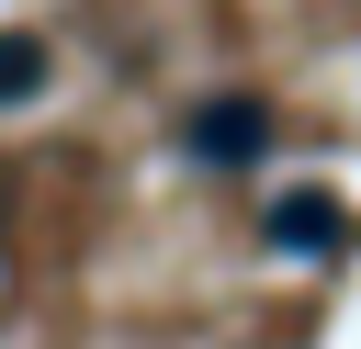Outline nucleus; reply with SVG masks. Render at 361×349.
I'll list each match as a JSON object with an SVG mask.
<instances>
[{"mask_svg": "<svg viewBox=\"0 0 361 349\" xmlns=\"http://www.w3.org/2000/svg\"><path fill=\"white\" fill-rule=\"evenodd\" d=\"M180 146H192V158H214V169H226V158H259V146H271V101H248V90H214V101L180 124Z\"/></svg>", "mask_w": 361, "mask_h": 349, "instance_id": "f257e3e1", "label": "nucleus"}, {"mask_svg": "<svg viewBox=\"0 0 361 349\" xmlns=\"http://www.w3.org/2000/svg\"><path fill=\"white\" fill-rule=\"evenodd\" d=\"M271 248H305V259L338 248V203H327V191H282V203H271Z\"/></svg>", "mask_w": 361, "mask_h": 349, "instance_id": "f03ea898", "label": "nucleus"}, {"mask_svg": "<svg viewBox=\"0 0 361 349\" xmlns=\"http://www.w3.org/2000/svg\"><path fill=\"white\" fill-rule=\"evenodd\" d=\"M45 90V45L34 34H0V101H34Z\"/></svg>", "mask_w": 361, "mask_h": 349, "instance_id": "7ed1b4c3", "label": "nucleus"}]
</instances>
